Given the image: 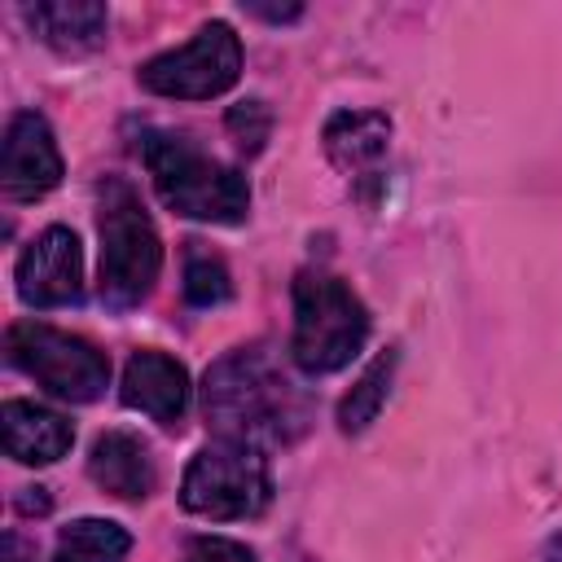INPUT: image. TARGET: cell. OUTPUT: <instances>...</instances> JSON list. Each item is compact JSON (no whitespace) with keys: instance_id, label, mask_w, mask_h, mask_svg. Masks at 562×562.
Masks as SVG:
<instances>
[{"instance_id":"6da1fadb","label":"cell","mask_w":562,"mask_h":562,"mask_svg":"<svg viewBox=\"0 0 562 562\" xmlns=\"http://www.w3.org/2000/svg\"><path fill=\"white\" fill-rule=\"evenodd\" d=\"M202 417L220 439L250 448L294 443L312 422V395L272 342L224 351L202 378Z\"/></svg>"},{"instance_id":"7a4b0ae2","label":"cell","mask_w":562,"mask_h":562,"mask_svg":"<svg viewBox=\"0 0 562 562\" xmlns=\"http://www.w3.org/2000/svg\"><path fill=\"white\" fill-rule=\"evenodd\" d=\"M140 158L167 211L202 224H241L250 215L246 176L198 149L184 132H145Z\"/></svg>"},{"instance_id":"3957f363","label":"cell","mask_w":562,"mask_h":562,"mask_svg":"<svg viewBox=\"0 0 562 562\" xmlns=\"http://www.w3.org/2000/svg\"><path fill=\"white\" fill-rule=\"evenodd\" d=\"M97 233H101V272H97L101 303L110 312H127L145 303L162 268V241L127 180L101 184Z\"/></svg>"},{"instance_id":"277c9868","label":"cell","mask_w":562,"mask_h":562,"mask_svg":"<svg viewBox=\"0 0 562 562\" xmlns=\"http://www.w3.org/2000/svg\"><path fill=\"white\" fill-rule=\"evenodd\" d=\"M294 329L290 360L303 373H334L351 364V356L369 338V307L360 294L334 272H299L294 277Z\"/></svg>"},{"instance_id":"5b68a950","label":"cell","mask_w":562,"mask_h":562,"mask_svg":"<svg viewBox=\"0 0 562 562\" xmlns=\"http://www.w3.org/2000/svg\"><path fill=\"white\" fill-rule=\"evenodd\" d=\"M180 505L198 518H259L272 505V470L263 448L215 439L193 452L180 479Z\"/></svg>"},{"instance_id":"8992f818","label":"cell","mask_w":562,"mask_h":562,"mask_svg":"<svg viewBox=\"0 0 562 562\" xmlns=\"http://www.w3.org/2000/svg\"><path fill=\"white\" fill-rule=\"evenodd\" d=\"M9 364H18L26 378H35L48 395L66 404H92L110 386V360L88 338L66 334L44 321H13L4 334Z\"/></svg>"},{"instance_id":"52a82bcc","label":"cell","mask_w":562,"mask_h":562,"mask_svg":"<svg viewBox=\"0 0 562 562\" xmlns=\"http://www.w3.org/2000/svg\"><path fill=\"white\" fill-rule=\"evenodd\" d=\"M241 75V40L228 22H206L198 35L180 48H167L149 57L136 79L154 97H176V101H206L220 97L237 83Z\"/></svg>"},{"instance_id":"ba28073f","label":"cell","mask_w":562,"mask_h":562,"mask_svg":"<svg viewBox=\"0 0 562 562\" xmlns=\"http://www.w3.org/2000/svg\"><path fill=\"white\" fill-rule=\"evenodd\" d=\"M18 299L26 307H66L83 299V250L66 224H48L13 268Z\"/></svg>"},{"instance_id":"9c48e42d","label":"cell","mask_w":562,"mask_h":562,"mask_svg":"<svg viewBox=\"0 0 562 562\" xmlns=\"http://www.w3.org/2000/svg\"><path fill=\"white\" fill-rule=\"evenodd\" d=\"M61 180V149L35 110H18L0 140V189L9 202H35Z\"/></svg>"},{"instance_id":"30bf717a","label":"cell","mask_w":562,"mask_h":562,"mask_svg":"<svg viewBox=\"0 0 562 562\" xmlns=\"http://www.w3.org/2000/svg\"><path fill=\"white\" fill-rule=\"evenodd\" d=\"M119 395H123L127 408H136V413H145L162 426H176L189 408V373L176 356H167L158 347H145V351H132Z\"/></svg>"},{"instance_id":"8fae6325","label":"cell","mask_w":562,"mask_h":562,"mask_svg":"<svg viewBox=\"0 0 562 562\" xmlns=\"http://www.w3.org/2000/svg\"><path fill=\"white\" fill-rule=\"evenodd\" d=\"M0 435H4V452L18 465H53L75 443V426L57 408H44L35 400H4Z\"/></svg>"},{"instance_id":"7c38bea8","label":"cell","mask_w":562,"mask_h":562,"mask_svg":"<svg viewBox=\"0 0 562 562\" xmlns=\"http://www.w3.org/2000/svg\"><path fill=\"white\" fill-rule=\"evenodd\" d=\"M88 479L119 501H145L158 483L154 452L136 430H105L88 452Z\"/></svg>"},{"instance_id":"4fadbf2b","label":"cell","mask_w":562,"mask_h":562,"mask_svg":"<svg viewBox=\"0 0 562 562\" xmlns=\"http://www.w3.org/2000/svg\"><path fill=\"white\" fill-rule=\"evenodd\" d=\"M22 18L48 48L66 57L97 53L110 31V13L101 0H35V4H22Z\"/></svg>"},{"instance_id":"5bb4252c","label":"cell","mask_w":562,"mask_h":562,"mask_svg":"<svg viewBox=\"0 0 562 562\" xmlns=\"http://www.w3.org/2000/svg\"><path fill=\"white\" fill-rule=\"evenodd\" d=\"M386 149H391V119L382 110H338V114H329L325 154L342 176H351V180L378 176Z\"/></svg>"},{"instance_id":"9a60e30c","label":"cell","mask_w":562,"mask_h":562,"mask_svg":"<svg viewBox=\"0 0 562 562\" xmlns=\"http://www.w3.org/2000/svg\"><path fill=\"white\" fill-rule=\"evenodd\" d=\"M127 549H132L127 527L110 518H75L70 527H61L53 562H123Z\"/></svg>"},{"instance_id":"2e32d148","label":"cell","mask_w":562,"mask_h":562,"mask_svg":"<svg viewBox=\"0 0 562 562\" xmlns=\"http://www.w3.org/2000/svg\"><path fill=\"white\" fill-rule=\"evenodd\" d=\"M391 373H395V347H386V351L356 378V386L342 395V404H338V430H342V435H360V430L382 413L386 391H391Z\"/></svg>"},{"instance_id":"e0dca14e","label":"cell","mask_w":562,"mask_h":562,"mask_svg":"<svg viewBox=\"0 0 562 562\" xmlns=\"http://www.w3.org/2000/svg\"><path fill=\"white\" fill-rule=\"evenodd\" d=\"M233 299V277L220 255H211L202 241L184 246V303L189 307H220Z\"/></svg>"},{"instance_id":"ac0fdd59","label":"cell","mask_w":562,"mask_h":562,"mask_svg":"<svg viewBox=\"0 0 562 562\" xmlns=\"http://www.w3.org/2000/svg\"><path fill=\"white\" fill-rule=\"evenodd\" d=\"M224 127H228V136L237 140L241 154H259L268 145V136H272V110L259 97H246V101L228 105Z\"/></svg>"},{"instance_id":"d6986e66","label":"cell","mask_w":562,"mask_h":562,"mask_svg":"<svg viewBox=\"0 0 562 562\" xmlns=\"http://www.w3.org/2000/svg\"><path fill=\"white\" fill-rule=\"evenodd\" d=\"M180 562H255V553L228 536H198V540H189Z\"/></svg>"},{"instance_id":"ffe728a7","label":"cell","mask_w":562,"mask_h":562,"mask_svg":"<svg viewBox=\"0 0 562 562\" xmlns=\"http://www.w3.org/2000/svg\"><path fill=\"white\" fill-rule=\"evenodd\" d=\"M0 562H35V544H26L18 531H4V540H0Z\"/></svg>"},{"instance_id":"44dd1931","label":"cell","mask_w":562,"mask_h":562,"mask_svg":"<svg viewBox=\"0 0 562 562\" xmlns=\"http://www.w3.org/2000/svg\"><path fill=\"white\" fill-rule=\"evenodd\" d=\"M246 13L250 18H263V22H294V18H303V4H246Z\"/></svg>"},{"instance_id":"7402d4cb","label":"cell","mask_w":562,"mask_h":562,"mask_svg":"<svg viewBox=\"0 0 562 562\" xmlns=\"http://www.w3.org/2000/svg\"><path fill=\"white\" fill-rule=\"evenodd\" d=\"M22 492H26V496H18V505H22L26 514H31V509H35V514H44V509H48V496H44V487H22Z\"/></svg>"},{"instance_id":"603a6c76","label":"cell","mask_w":562,"mask_h":562,"mask_svg":"<svg viewBox=\"0 0 562 562\" xmlns=\"http://www.w3.org/2000/svg\"><path fill=\"white\" fill-rule=\"evenodd\" d=\"M544 562H562V531L549 536V544H544Z\"/></svg>"}]
</instances>
